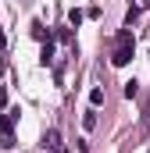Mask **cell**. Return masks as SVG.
Instances as JSON below:
<instances>
[{
    "label": "cell",
    "instance_id": "6da1fadb",
    "mask_svg": "<svg viewBox=\"0 0 150 153\" xmlns=\"http://www.w3.org/2000/svg\"><path fill=\"white\" fill-rule=\"evenodd\" d=\"M132 50H136V39H132V29H122L114 36V50H111V64L114 68H125L132 61Z\"/></svg>",
    "mask_w": 150,
    "mask_h": 153
},
{
    "label": "cell",
    "instance_id": "7a4b0ae2",
    "mask_svg": "<svg viewBox=\"0 0 150 153\" xmlns=\"http://www.w3.org/2000/svg\"><path fill=\"white\" fill-rule=\"evenodd\" d=\"M14 121H18V111L11 114H0V146H14Z\"/></svg>",
    "mask_w": 150,
    "mask_h": 153
},
{
    "label": "cell",
    "instance_id": "3957f363",
    "mask_svg": "<svg viewBox=\"0 0 150 153\" xmlns=\"http://www.w3.org/2000/svg\"><path fill=\"white\" fill-rule=\"evenodd\" d=\"M57 146H64V143H61V132H57V128H46V135H43V153L57 150Z\"/></svg>",
    "mask_w": 150,
    "mask_h": 153
},
{
    "label": "cell",
    "instance_id": "277c9868",
    "mask_svg": "<svg viewBox=\"0 0 150 153\" xmlns=\"http://www.w3.org/2000/svg\"><path fill=\"white\" fill-rule=\"evenodd\" d=\"M32 36H36V39H50V32H46L43 22H32Z\"/></svg>",
    "mask_w": 150,
    "mask_h": 153
},
{
    "label": "cell",
    "instance_id": "5b68a950",
    "mask_svg": "<svg viewBox=\"0 0 150 153\" xmlns=\"http://www.w3.org/2000/svg\"><path fill=\"white\" fill-rule=\"evenodd\" d=\"M82 18H86V14H82V11H79V7H72V11H68V25H79V22H82Z\"/></svg>",
    "mask_w": 150,
    "mask_h": 153
},
{
    "label": "cell",
    "instance_id": "8992f818",
    "mask_svg": "<svg viewBox=\"0 0 150 153\" xmlns=\"http://www.w3.org/2000/svg\"><path fill=\"white\" fill-rule=\"evenodd\" d=\"M89 103L100 107V103H104V89H93V93H89Z\"/></svg>",
    "mask_w": 150,
    "mask_h": 153
},
{
    "label": "cell",
    "instance_id": "52a82bcc",
    "mask_svg": "<svg viewBox=\"0 0 150 153\" xmlns=\"http://www.w3.org/2000/svg\"><path fill=\"white\" fill-rule=\"evenodd\" d=\"M82 125H86V128H97V114H93V111H86V114H82Z\"/></svg>",
    "mask_w": 150,
    "mask_h": 153
},
{
    "label": "cell",
    "instance_id": "ba28073f",
    "mask_svg": "<svg viewBox=\"0 0 150 153\" xmlns=\"http://www.w3.org/2000/svg\"><path fill=\"white\" fill-rule=\"evenodd\" d=\"M4 46H7V39H4V32H0V50H4Z\"/></svg>",
    "mask_w": 150,
    "mask_h": 153
},
{
    "label": "cell",
    "instance_id": "9c48e42d",
    "mask_svg": "<svg viewBox=\"0 0 150 153\" xmlns=\"http://www.w3.org/2000/svg\"><path fill=\"white\" fill-rule=\"evenodd\" d=\"M50 153H68V150H64V146H57V150H50Z\"/></svg>",
    "mask_w": 150,
    "mask_h": 153
},
{
    "label": "cell",
    "instance_id": "30bf717a",
    "mask_svg": "<svg viewBox=\"0 0 150 153\" xmlns=\"http://www.w3.org/2000/svg\"><path fill=\"white\" fill-rule=\"evenodd\" d=\"M143 4H150V0H143Z\"/></svg>",
    "mask_w": 150,
    "mask_h": 153
}]
</instances>
